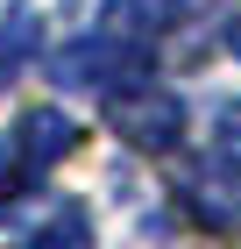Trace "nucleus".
<instances>
[{"label":"nucleus","instance_id":"7","mask_svg":"<svg viewBox=\"0 0 241 249\" xmlns=\"http://www.w3.org/2000/svg\"><path fill=\"white\" fill-rule=\"evenodd\" d=\"M227 43H234V57H241V15H234V21H227Z\"/></svg>","mask_w":241,"mask_h":249},{"label":"nucleus","instance_id":"6","mask_svg":"<svg viewBox=\"0 0 241 249\" xmlns=\"http://www.w3.org/2000/svg\"><path fill=\"white\" fill-rule=\"evenodd\" d=\"M220 128H227V150H241V107H227V121H220Z\"/></svg>","mask_w":241,"mask_h":249},{"label":"nucleus","instance_id":"4","mask_svg":"<svg viewBox=\"0 0 241 249\" xmlns=\"http://www.w3.org/2000/svg\"><path fill=\"white\" fill-rule=\"evenodd\" d=\"M43 50V21L29 15V7H15V15H0V93L21 78V64Z\"/></svg>","mask_w":241,"mask_h":249},{"label":"nucleus","instance_id":"5","mask_svg":"<svg viewBox=\"0 0 241 249\" xmlns=\"http://www.w3.org/2000/svg\"><path fill=\"white\" fill-rule=\"evenodd\" d=\"M29 249H93V221H85V207H57L50 228L29 235Z\"/></svg>","mask_w":241,"mask_h":249},{"label":"nucleus","instance_id":"2","mask_svg":"<svg viewBox=\"0 0 241 249\" xmlns=\"http://www.w3.org/2000/svg\"><path fill=\"white\" fill-rule=\"evenodd\" d=\"M107 121H113V135H128L135 150H170V142L185 135V107H177V93H163L149 71L107 93Z\"/></svg>","mask_w":241,"mask_h":249},{"label":"nucleus","instance_id":"3","mask_svg":"<svg viewBox=\"0 0 241 249\" xmlns=\"http://www.w3.org/2000/svg\"><path fill=\"white\" fill-rule=\"evenodd\" d=\"M185 213L206 228H241V178L220 171V164H199L185 178Z\"/></svg>","mask_w":241,"mask_h":249},{"label":"nucleus","instance_id":"1","mask_svg":"<svg viewBox=\"0 0 241 249\" xmlns=\"http://www.w3.org/2000/svg\"><path fill=\"white\" fill-rule=\"evenodd\" d=\"M71 150H78V121L57 114V107H29L15 128L0 135V221H7L29 192H43V178H50Z\"/></svg>","mask_w":241,"mask_h":249}]
</instances>
